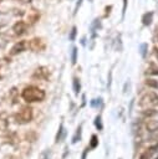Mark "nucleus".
Instances as JSON below:
<instances>
[{
	"instance_id": "obj_3",
	"label": "nucleus",
	"mask_w": 158,
	"mask_h": 159,
	"mask_svg": "<svg viewBox=\"0 0 158 159\" xmlns=\"http://www.w3.org/2000/svg\"><path fill=\"white\" fill-rule=\"evenodd\" d=\"M157 102H158V94H156L154 92H148L142 96V98L139 101V106L143 108H148V107L156 104Z\"/></svg>"
},
{
	"instance_id": "obj_6",
	"label": "nucleus",
	"mask_w": 158,
	"mask_h": 159,
	"mask_svg": "<svg viewBox=\"0 0 158 159\" xmlns=\"http://www.w3.org/2000/svg\"><path fill=\"white\" fill-rule=\"evenodd\" d=\"M26 30H27V22H25V21H22V20L16 21V22L14 24V26H12L14 35H16V36L24 35V34L26 32Z\"/></svg>"
},
{
	"instance_id": "obj_1",
	"label": "nucleus",
	"mask_w": 158,
	"mask_h": 159,
	"mask_svg": "<svg viewBox=\"0 0 158 159\" xmlns=\"http://www.w3.org/2000/svg\"><path fill=\"white\" fill-rule=\"evenodd\" d=\"M21 97L24 101H26L27 103H32V102H41L45 98V91H42L41 88L36 87V86H29L25 87L21 92Z\"/></svg>"
},
{
	"instance_id": "obj_26",
	"label": "nucleus",
	"mask_w": 158,
	"mask_h": 159,
	"mask_svg": "<svg viewBox=\"0 0 158 159\" xmlns=\"http://www.w3.org/2000/svg\"><path fill=\"white\" fill-rule=\"evenodd\" d=\"M45 159H46V158H45Z\"/></svg>"
},
{
	"instance_id": "obj_21",
	"label": "nucleus",
	"mask_w": 158,
	"mask_h": 159,
	"mask_svg": "<svg viewBox=\"0 0 158 159\" xmlns=\"http://www.w3.org/2000/svg\"><path fill=\"white\" fill-rule=\"evenodd\" d=\"M15 1H17L20 4H29V2H31V0H15Z\"/></svg>"
},
{
	"instance_id": "obj_27",
	"label": "nucleus",
	"mask_w": 158,
	"mask_h": 159,
	"mask_svg": "<svg viewBox=\"0 0 158 159\" xmlns=\"http://www.w3.org/2000/svg\"><path fill=\"white\" fill-rule=\"evenodd\" d=\"M157 159H158V158H157Z\"/></svg>"
},
{
	"instance_id": "obj_16",
	"label": "nucleus",
	"mask_w": 158,
	"mask_h": 159,
	"mask_svg": "<svg viewBox=\"0 0 158 159\" xmlns=\"http://www.w3.org/2000/svg\"><path fill=\"white\" fill-rule=\"evenodd\" d=\"M76 56H77V48L73 47V48H72V56H71V61H72V63H76Z\"/></svg>"
},
{
	"instance_id": "obj_17",
	"label": "nucleus",
	"mask_w": 158,
	"mask_h": 159,
	"mask_svg": "<svg viewBox=\"0 0 158 159\" xmlns=\"http://www.w3.org/2000/svg\"><path fill=\"white\" fill-rule=\"evenodd\" d=\"M97 144H98L97 137H96V135H92V138H91V148H96Z\"/></svg>"
},
{
	"instance_id": "obj_4",
	"label": "nucleus",
	"mask_w": 158,
	"mask_h": 159,
	"mask_svg": "<svg viewBox=\"0 0 158 159\" xmlns=\"http://www.w3.org/2000/svg\"><path fill=\"white\" fill-rule=\"evenodd\" d=\"M26 48H29V41H26V40L17 41V42L11 47V50H10V55H11V56H15V55H17V53L24 52Z\"/></svg>"
},
{
	"instance_id": "obj_10",
	"label": "nucleus",
	"mask_w": 158,
	"mask_h": 159,
	"mask_svg": "<svg viewBox=\"0 0 158 159\" xmlns=\"http://www.w3.org/2000/svg\"><path fill=\"white\" fill-rule=\"evenodd\" d=\"M146 129L148 132H156L158 130V122L154 119H148L146 122Z\"/></svg>"
},
{
	"instance_id": "obj_5",
	"label": "nucleus",
	"mask_w": 158,
	"mask_h": 159,
	"mask_svg": "<svg viewBox=\"0 0 158 159\" xmlns=\"http://www.w3.org/2000/svg\"><path fill=\"white\" fill-rule=\"evenodd\" d=\"M29 48L34 52H39V51H42L45 48V42L42 41V39H39V37H35L32 40L29 41Z\"/></svg>"
},
{
	"instance_id": "obj_13",
	"label": "nucleus",
	"mask_w": 158,
	"mask_h": 159,
	"mask_svg": "<svg viewBox=\"0 0 158 159\" xmlns=\"http://www.w3.org/2000/svg\"><path fill=\"white\" fill-rule=\"evenodd\" d=\"M73 91L76 94L80 92V81L77 78H73Z\"/></svg>"
},
{
	"instance_id": "obj_18",
	"label": "nucleus",
	"mask_w": 158,
	"mask_h": 159,
	"mask_svg": "<svg viewBox=\"0 0 158 159\" xmlns=\"http://www.w3.org/2000/svg\"><path fill=\"white\" fill-rule=\"evenodd\" d=\"M95 124H96V127H97L98 129H102V124H101V117H96V122H95Z\"/></svg>"
},
{
	"instance_id": "obj_11",
	"label": "nucleus",
	"mask_w": 158,
	"mask_h": 159,
	"mask_svg": "<svg viewBox=\"0 0 158 159\" xmlns=\"http://www.w3.org/2000/svg\"><path fill=\"white\" fill-rule=\"evenodd\" d=\"M39 12L36 11V10H31L30 12H29V17H27V22L29 24H34V22H36L37 20H39Z\"/></svg>"
},
{
	"instance_id": "obj_12",
	"label": "nucleus",
	"mask_w": 158,
	"mask_h": 159,
	"mask_svg": "<svg viewBox=\"0 0 158 159\" xmlns=\"http://www.w3.org/2000/svg\"><path fill=\"white\" fill-rule=\"evenodd\" d=\"M152 17H153V14H152V12H147V14H144L143 17H142L143 24H144V25H151V22H152Z\"/></svg>"
},
{
	"instance_id": "obj_7",
	"label": "nucleus",
	"mask_w": 158,
	"mask_h": 159,
	"mask_svg": "<svg viewBox=\"0 0 158 159\" xmlns=\"http://www.w3.org/2000/svg\"><path fill=\"white\" fill-rule=\"evenodd\" d=\"M49 77H50V70L45 66L36 68L32 75V78H39V80H47Z\"/></svg>"
},
{
	"instance_id": "obj_15",
	"label": "nucleus",
	"mask_w": 158,
	"mask_h": 159,
	"mask_svg": "<svg viewBox=\"0 0 158 159\" xmlns=\"http://www.w3.org/2000/svg\"><path fill=\"white\" fill-rule=\"evenodd\" d=\"M147 86H149V87H153V88H158V81H156V80H147Z\"/></svg>"
},
{
	"instance_id": "obj_20",
	"label": "nucleus",
	"mask_w": 158,
	"mask_h": 159,
	"mask_svg": "<svg viewBox=\"0 0 158 159\" xmlns=\"http://www.w3.org/2000/svg\"><path fill=\"white\" fill-rule=\"evenodd\" d=\"M75 35H76V27H72V31H71V35H70V40H73Z\"/></svg>"
},
{
	"instance_id": "obj_14",
	"label": "nucleus",
	"mask_w": 158,
	"mask_h": 159,
	"mask_svg": "<svg viewBox=\"0 0 158 159\" xmlns=\"http://www.w3.org/2000/svg\"><path fill=\"white\" fill-rule=\"evenodd\" d=\"M63 134H65V130H63V125H61V127H60V130H58V133H57V135H56V142H60V140L62 139Z\"/></svg>"
},
{
	"instance_id": "obj_25",
	"label": "nucleus",
	"mask_w": 158,
	"mask_h": 159,
	"mask_svg": "<svg viewBox=\"0 0 158 159\" xmlns=\"http://www.w3.org/2000/svg\"><path fill=\"white\" fill-rule=\"evenodd\" d=\"M0 27H1V25H0Z\"/></svg>"
},
{
	"instance_id": "obj_23",
	"label": "nucleus",
	"mask_w": 158,
	"mask_h": 159,
	"mask_svg": "<svg viewBox=\"0 0 158 159\" xmlns=\"http://www.w3.org/2000/svg\"><path fill=\"white\" fill-rule=\"evenodd\" d=\"M154 53H156V56H157V58H158V50H157V48H154Z\"/></svg>"
},
{
	"instance_id": "obj_9",
	"label": "nucleus",
	"mask_w": 158,
	"mask_h": 159,
	"mask_svg": "<svg viewBox=\"0 0 158 159\" xmlns=\"http://www.w3.org/2000/svg\"><path fill=\"white\" fill-rule=\"evenodd\" d=\"M158 148V145H154V147H149V148H147L142 154H141V157H139V159H151V157L153 155V153L156 152V149Z\"/></svg>"
},
{
	"instance_id": "obj_22",
	"label": "nucleus",
	"mask_w": 158,
	"mask_h": 159,
	"mask_svg": "<svg viewBox=\"0 0 158 159\" xmlns=\"http://www.w3.org/2000/svg\"><path fill=\"white\" fill-rule=\"evenodd\" d=\"M87 150H88V149H86V152L82 154V159H86V153H87Z\"/></svg>"
},
{
	"instance_id": "obj_19",
	"label": "nucleus",
	"mask_w": 158,
	"mask_h": 159,
	"mask_svg": "<svg viewBox=\"0 0 158 159\" xmlns=\"http://www.w3.org/2000/svg\"><path fill=\"white\" fill-rule=\"evenodd\" d=\"M80 133H81V127H78V129H77V133H76V135L73 137V140H72L73 143H76V142H77V137L80 138Z\"/></svg>"
},
{
	"instance_id": "obj_8",
	"label": "nucleus",
	"mask_w": 158,
	"mask_h": 159,
	"mask_svg": "<svg viewBox=\"0 0 158 159\" xmlns=\"http://www.w3.org/2000/svg\"><path fill=\"white\" fill-rule=\"evenodd\" d=\"M9 127V116L6 112H0V135L7 132Z\"/></svg>"
},
{
	"instance_id": "obj_24",
	"label": "nucleus",
	"mask_w": 158,
	"mask_h": 159,
	"mask_svg": "<svg viewBox=\"0 0 158 159\" xmlns=\"http://www.w3.org/2000/svg\"><path fill=\"white\" fill-rule=\"evenodd\" d=\"M1 78H2V76H1V73H0V80H1Z\"/></svg>"
},
{
	"instance_id": "obj_2",
	"label": "nucleus",
	"mask_w": 158,
	"mask_h": 159,
	"mask_svg": "<svg viewBox=\"0 0 158 159\" xmlns=\"http://www.w3.org/2000/svg\"><path fill=\"white\" fill-rule=\"evenodd\" d=\"M34 117V113H32V108L29 107V106H24L20 108L19 112H16L15 114V120L20 124H25V123H29L31 122Z\"/></svg>"
}]
</instances>
